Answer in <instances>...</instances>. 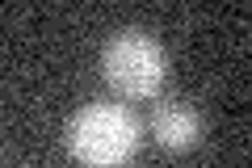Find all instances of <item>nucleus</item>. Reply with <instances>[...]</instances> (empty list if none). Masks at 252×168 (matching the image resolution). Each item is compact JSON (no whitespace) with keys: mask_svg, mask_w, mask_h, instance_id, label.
Wrapping results in <instances>:
<instances>
[{"mask_svg":"<svg viewBox=\"0 0 252 168\" xmlns=\"http://www.w3.org/2000/svg\"><path fill=\"white\" fill-rule=\"evenodd\" d=\"M63 143L80 168H126L143 147V122L122 101H89L67 118Z\"/></svg>","mask_w":252,"mask_h":168,"instance_id":"obj_1","label":"nucleus"},{"mask_svg":"<svg viewBox=\"0 0 252 168\" xmlns=\"http://www.w3.org/2000/svg\"><path fill=\"white\" fill-rule=\"evenodd\" d=\"M101 80L126 101H152L168 80V51L147 30H114L101 46Z\"/></svg>","mask_w":252,"mask_h":168,"instance_id":"obj_2","label":"nucleus"},{"mask_svg":"<svg viewBox=\"0 0 252 168\" xmlns=\"http://www.w3.org/2000/svg\"><path fill=\"white\" fill-rule=\"evenodd\" d=\"M152 139L164 151H189L202 143V114L189 101H160L152 114Z\"/></svg>","mask_w":252,"mask_h":168,"instance_id":"obj_3","label":"nucleus"}]
</instances>
